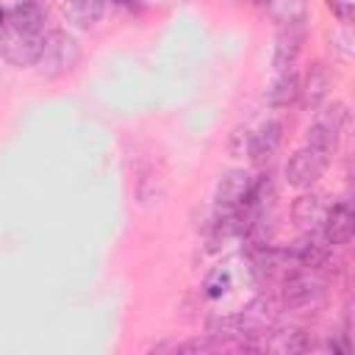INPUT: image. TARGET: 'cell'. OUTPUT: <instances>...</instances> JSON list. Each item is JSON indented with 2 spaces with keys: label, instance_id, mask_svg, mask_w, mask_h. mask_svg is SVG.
I'll return each mask as SVG.
<instances>
[{
  "label": "cell",
  "instance_id": "6da1fadb",
  "mask_svg": "<svg viewBox=\"0 0 355 355\" xmlns=\"http://www.w3.org/2000/svg\"><path fill=\"white\" fill-rule=\"evenodd\" d=\"M78 61H80V44L69 33L53 31L44 36L36 67L44 78H61V75H69L78 67Z\"/></svg>",
  "mask_w": 355,
  "mask_h": 355
},
{
  "label": "cell",
  "instance_id": "7a4b0ae2",
  "mask_svg": "<svg viewBox=\"0 0 355 355\" xmlns=\"http://www.w3.org/2000/svg\"><path fill=\"white\" fill-rule=\"evenodd\" d=\"M44 44V31H28L17 25H6L0 31V50L3 58L11 61L14 67H33Z\"/></svg>",
  "mask_w": 355,
  "mask_h": 355
},
{
  "label": "cell",
  "instance_id": "3957f363",
  "mask_svg": "<svg viewBox=\"0 0 355 355\" xmlns=\"http://www.w3.org/2000/svg\"><path fill=\"white\" fill-rule=\"evenodd\" d=\"M255 178L244 169H233L219 178L216 183V211L219 214H239L255 200Z\"/></svg>",
  "mask_w": 355,
  "mask_h": 355
},
{
  "label": "cell",
  "instance_id": "277c9868",
  "mask_svg": "<svg viewBox=\"0 0 355 355\" xmlns=\"http://www.w3.org/2000/svg\"><path fill=\"white\" fill-rule=\"evenodd\" d=\"M283 297L291 311H316L324 302V280L319 275H313V269L294 272L286 277Z\"/></svg>",
  "mask_w": 355,
  "mask_h": 355
},
{
  "label": "cell",
  "instance_id": "5b68a950",
  "mask_svg": "<svg viewBox=\"0 0 355 355\" xmlns=\"http://www.w3.org/2000/svg\"><path fill=\"white\" fill-rule=\"evenodd\" d=\"M344 125H347V105L344 103H333L308 128V144L330 155L338 147V139L344 133Z\"/></svg>",
  "mask_w": 355,
  "mask_h": 355
},
{
  "label": "cell",
  "instance_id": "8992f818",
  "mask_svg": "<svg viewBox=\"0 0 355 355\" xmlns=\"http://www.w3.org/2000/svg\"><path fill=\"white\" fill-rule=\"evenodd\" d=\"M324 169H327V153L305 144V147H300L288 158V164H286V180L291 186H297V189H305V186L316 183Z\"/></svg>",
  "mask_w": 355,
  "mask_h": 355
},
{
  "label": "cell",
  "instance_id": "52a82bcc",
  "mask_svg": "<svg viewBox=\"0 0 355 355\" xmlns=\"http://www.w3.org/2000/svg\"><path fill=\"white\" fill-rule=\"evenodd\" d=\"M302 42H305V25L302 22L280 25L277 39H275V69L294 67V61L302 50Z\"/></svg>",
  "mask_w": 355,
  "mask_h": 355
},
{
  "label": "cell",
  "instance_id": "ba28073f",
  "mask_svg": "<svg viewBox=\"0 0 355 355\" xmlns=\"http://www.w3.org/2000/svg\"><path fill=\"white\" fill-rule=\"evenodd\" d=\"M352 227H355V214H352L349 202H336L333 208L324 211L322 230L330 244H347L352 239Z\"/></svg>",
  "mask_w": 355,
  "mask_h": 355
},
{
  "label": "cell",
  "instance_id": "9c48e42d",
  "mask_svg": "<svg viewBox=\"0 0 355 355\" xmlns=\"http://www.w3.org/2000/svg\"><path fill=\"white\" fill-rule=\"evenodd\" d=\"M280 139H283V125H280L277 119H269V122H263V125L250 136V153H247V155H250L255 164H263V161H269V158L277 153Z\"/></svg>",
  "mask_w": 355,
  "mask_h": 355
},
{
  "label": "cell",
  "instance_id": "30bf717a",
  "mask_svg": "<svg viewBox=\"0 0 355 355\" xmlns=\"http://www.w3.org/2000/svg\"><path fill=\"white\" fill-rule=\"evenodd\" d=\"M330 89V72L324 64H313L305 75V83H300V103L305 111H313L322 105V100L327 97Z\"/></svg>",
  "mask_w": 355,
  "mask_h": 355
},
{
  "label": "cell",
  "instance_id": "8fae6325",
  "mask_svg": "<svg viewBox=\"0 0 355 355\" xmlns=\"http://www.w3.org/2000/svg\"><path fill=\"white\" fill-rule=\"evenodd\" d=\"M44 17H47V8L42 0H22L17 8H11L3 17V22L17 25V28H28V31H44Z\"/></svg>",
  "mask_w": 355,
  "mask_h": 355
},
{
  "label": "cell",
  "instance_id": "7c38bea8",
  "mask_svg": "<svg viewBox=\"0 0 355 355\" xmlns=\"http://www.w3.org/2000/svg\"><path fill=\"white\" fill-rule=\"evenodd\" d=\"M300 97V78L294 72V67H286V69H277L275 80L269 83L266 89V100L272 105H288Z\"/></svg>",
  "mask_w": 355,
  "mask_h": 355
},
{
  "label": "cell",
  "instance_id": "4fadbf2b",
  "mask_svg": "<svg viewBox=\"0 0 355 355\" xmlns=\"http://www.w3.org/2000/svg\"><path fill=\"white\" fill-rule=\"evenodd\" d=\"M324 202L316 197V194H302L297 202H294V208H291V214H294V222L305 230V233H313V230H319L322 227V222H324Z\"/></svg>",
  "mask_w": 355,
  "mask_h": 355
},
{
  "label": "cell",
  "instance_id": "5bb4252c",
  "mask_svg": "<svg viewBox=\"0 0 355 355\" xmlns=\"http://www.w3.org/2000/svg\"><path fill=\"white\" fill-rule=\"evenodd\" d=\"M105 0H64V14L78 28H92L103 17Z\"/></svg>",
  "mask_w": 355,
  "mask_h": 355
},
{
  "label": "cell",
  "instance_id": "9a60e30c",
  "mask_svg": "<svg viewBox=\"0 0 355 355\" xmlns=\"http://www.w3.org/2000/svg\"><path fill=\"white\" fill-rule=\"evenodd\" d=\"M305 11H308V0H269V17L277 25L305 22Z\"/></svg>",
  "mask_w": 355,
  "mask_h": 355
},
{
  "label": "cell",
  "instance_id": "2e32d148",
  "mask_svg": "<svg viewBox=\"0 0 355 355\" xmlns=\"http://www.w3.org/2000/svg\"><path fill=\"white\" fill-rule=\"evenodd\" d=\"M263 347H266V349H275V352H302V349H308V341H305L302 330L288 327V330L272 333V338H269Z\"/></svg>",
  "mask_w": 355,
  "mask_h": 355
},
{
  "label": "cell",
  "instance_id": "e0dca14e",
  "mask_svg": "<svg viewBox=\"0 0 355 355\" xmlns=\"http://www.w3.org/2000/svg\"><path fill=\"white\" fill-rule=\"evenodd\" d=\"M288 258H294V261H297L300 266H305V269H319V266L324 263V250H322L316 241L305 239V241H300V244L291 250Z\"/></svg>",
  "mask_w": 355,
  "mask_h": 355
},
{
  "label": "cell",
  "instance_id": "ac0fdd59",
  "mask_svg": "<svg viewBox=\"0 0 355 355\" xmlns=\"http://www.w3.org/2000/svg\"><path fill=\"white\" fill-rule=\"evenodd\" d=\"M227 283H230V275H227V269L225 266H219V269H214L208 277H205V294L214 300V297H222L225 291H227Z\"/></svg>",
  "mask_w": 355,
  "mask_h": 355
},
{
  "label": "cell",
  "instance_id": "d6986e66",
  "mask_svg": "<svg viewBox=\"0 0 355 355\" xmlns=\"http://www.w3.org/2000/svg\"><path fill=\"white\" fill-rule=\"evenodd\" d=\"M219 347H222V341H216V336H208V338H194V341H186V344H175V352H214Z\"/></svg>",
  "mask_w": 355,
  "mask_h": 355
},
{
  "label": "cell",
  "instance_id": "ffe728a7",
  "mask_svg": "<svg viewBox=\"0 0 355 355\" xmlns=\"http://www.w3.org/2000/svg\"><path fill=\"white\" fill-rule=\"evenodd\" d=\"M250 130L247 128H236L233 130V136H230V153L236 155V158H241V155H247L250 153Z\"/></svg>",
  "mask_w": 355,
  "mask_h": 355
},
{
  "label": "cell",
  "instance_id": "44dd1931",
  "mask_svg": "<svg viewBox=\"0 0 355 355\" xmlns=\"http://www.w3.org/2000/svg\"><path fill=\"white\" fill-rule=\"evenodd\" d=\"M327 6L341 17V22H349L352 11H349V0H327Z\"/></svg>",
  "mask_w": 355,
  "mask_h": 355
},
{
  "label": "cell",
  "instance_id": "7402d4cb",
  "mask_svg": "<svg viewBox=\"0 0 355 355\" xmlns=\"http://www.w3.org/2000/svg\"><path fill=\"white\" fill-rule=\"evenodd\" d=\"M0 25H3V11H0Z\"/></svg>",
  "mask_w": 355,
  "mask_h": 355
},
{
  "label": "cell",
  "instance_id": "603a6c76",
  "mask_svg": "<svg viewBox=\"0 0 355 355\" xmlns=\"http://www.w3.org/2000/svg\"><path fill=\"white\" fill-rule=\"evenodd\" d=\"M116 3H130V0H116Z\"/></svg>",
  "mask_w": 355,
  "mask_h": 355
}]
</instances>
